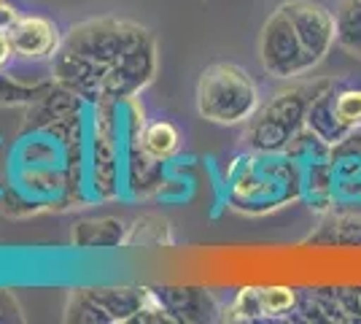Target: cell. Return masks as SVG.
Wrapping results in <instances>:
<instances>
[{
	"label": "cell",
	"instance_id": "cell-14",
	"mask_svg": "<svg viewBox=\"0 0 361 324\" xmlns=\"http://www.w3.org/2000/svg\"><path fill=\"white\" fill-rule=\"evenodd\" d=\"M11 57H14V49H11V41H8V32L0 30V71L11 62Z\"/></svg>",
	"mask_w": 361,
	"mask_h": 324
},
{
	"label": "cell",
	"instance_id": "cell-5",
	"mask_svg": "<svg viewBox=\"0 0 361 324\" xmlns=\"http://www.w3.org/2000/svg\"><path fill=\"white\" fill-rule=\"evenodd\" d=\"M259 57L262 65L270 76L291 78L307 73L310 68H316V57L305 49L300 35L294 30L291 19L281 8L264 22L262 38H259Z\"/></svg>",
	"mask_w": 361,
	"mask_h": 324
},
{
	"label": "cell",
	"instance_id": "cell-6",
	"mask_svg": "<svg viewBox=\"0 0 361 324\" xmlns=\"http://www.w3.org/2000/svg\"><path fill=\"white\" fill-rule=\"evenodd\" d=\"M281 11L291 19L294 30L300 35L305 49L321 62L337 44V25H334V14L326 6L313 3V0H288L281 6Z\"/></svg>",
	"mask_w": 361,
	"mask_h": 324
},
{
	"label": "cell",
	"instance_id": "cell-7",
	"mask_svg": "<svg viewBox=\"0 0 361 324\" xmlns=\"http://www.w3.org/2000/svg\"><path fill=\"white\" fill-rule=\"evenodd\" d=\"M6 32L14 49V57L32 62L51 60L62 41L57 25L49 22L46 16H16Z\"/></svg>",
	"mask_w": 361,
	"mask_h": 324
},
{
	"label": "cell",
	"instance_id": "cell-9",
	"mask_svg": "<svg viewBox=\"0 0 361 324\" xmlns=\"http://www.w3.org/2000/svg\"><path fill=\"white\" fill-rule=\"evenodd\" d=\"M297 294L288 287H264V289H243L232 313H243L240 319H256L259 313H286L294 308Z\"/></svg>",
	"mask_w": 361,
	"mask_h": 324
},
{
	"label": "cell",
	"instance_id": "cell-10",
	"mask_svg": "<svg viewBox=\"0 0 361 324\" xmlns=\"http://www.w3.org/2000/svg\"><path fill=\"white\" fill-rule=\"evenodd\" d=\"M159 297L165 308L176 313L173 322H200V319H211L208 313H213L211 297L202 289H159Z\"/></svg>",
	"mask_w": 361,
	"mask_h": 324
},
{
	"label": "cell",
	"instance_id": "cell-11",
	"mask_svg": "<svg viewBox=\"0 0 361 324\" xmlns=\"http://www.w3.org/2000/svg\"><path fill=\"white\" fill-rule=\"evenodd\" d=\"M178 143H180L178 127L173 122H165V119L151 122L140 133V152L146 157H151V160H167V157L178 149Z\"/></svg>",
	"mask_w": 361,
	"mask_h": 324
},
{
	"label": "cell",
	"instance_id": "cell-1",
	"mask_svg": "<svg viewBox=\"0 0 361 324\" xmlns=\"http://www.w3.org/2000/svg\"><path fill=\"white\" fill-rule=\"evenodd\" d=\"M157 73V47L130 19H90L65 32L51 57V78L84 100H133Z\"/></svg>",
	"mask_w": 361,
	"mask_h": 324
},
{
	"label": "cell",
	"instance_id": "cell-2",
	"mask_svg": "<svg viewBox=\"0 0 361 324\" xmlns=\"http://www.w3.org/2000/svg\"><path fill=\"white\" fill-rule=\"evenodd\" d=\"M259 108L256 81L235 62H213L197 81V111L216 124L248 122Z\"/></svg>",
	"mask_w": 361,
	"mask_h": 324
},
{
	"label": "cell",
	"instance_id": "cell-12",
	"mask_svg": "<svg viewBox=\"0 0 361 324\" xmlns=\"http://www.w3.org/2000/svg\"><path fill=\"white\" fill-rule=\"evenodd\" d=\"M337 47L361 57V0H343L334 11Z\"/></svg>",
	"mask_w": 361,
	"mask_h": 324
},
{
	"label": "cell",
	"instance_id": "cell-3",
	"mask_svg": "<svg viewBox=\"0 0 361 324\" xmlns=\"http://www.w3.org/2000/svg\"><path fill=\"white\" fill-rule=\"evenodd\" d=\"M71 319L78 322H173L154 289H78L71 300Z\"/></svg>",
	"mask_w": 361,
	"mask_h": 324
},
{
	"label": "cell",
	"instance_id": "cell-13",
	"mask_svg": "<svg viewBox=\"0 0 361 324\" xmlns=\"http://www.w3.org/2000/svg\"><path fill=\"white\" fill-rule=\"evenodd\" d=\"M334 111H337V119L345 124L348 130L361 127V90L334 92Z\"/></svg>",
	"mask_w": 361,
	"mask_h": 324
},
{
	"label": "cell",
	"instance_id": "cell-4",
	"mask_svg": "<svg viewBox=\"0 0 361 324\" xmlns=\"http://www.w3.org/2000/svg\"><path fill=\"white\" fill-rule=\"evenodd\" d=\"M259 160H248V168L232 184V203L240 211H267L278 208L281 203L300 198L302 195V170L294 165V160H275V155H267L262 165Z\"/></svg>",
	"mask_w": 361,
	"mask_h": 324
},
{
	"label": "cell",
	"instance_id": "cell-8",
	"mask_svg": "<svg viewBox=\"0 0 361 324\" xmlns=\"http://www.w3.org/2000/svg\"><path fill=\"white\" fill-rule=\"evenodd\" d=\"M305 127L310 133H316L318 138L324 140V143H329V146H337L350 133L345 124L337 119V111H334V87H331L329 81L313 87L310 103H307V114H305Z\"/></svg>",
	"mask_w": 361,
	"mask_h": 324
}]
</instances>
